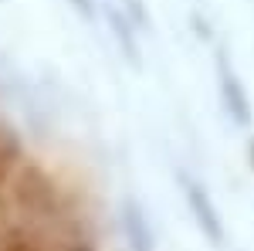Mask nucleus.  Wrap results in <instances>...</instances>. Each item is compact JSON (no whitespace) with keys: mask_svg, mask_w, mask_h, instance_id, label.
<instances>
[{"mask_svg":"<svg viewBox=\"0 0 254 251\" xmlns=\"http://www.w3.org/2000/svg\"><path fill=\"white\" fill-rule=\"evenodd\" d=\"M75 224L55 183L0 133V251H81Z\"/></svg>","mask_w":254,"mask_h":251,"instance_id":"f257e3e1","label":"nucleus"}]
</instances>
